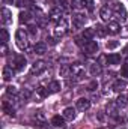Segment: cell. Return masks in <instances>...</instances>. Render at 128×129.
<instances>
[{
  "instance_id": "20",
  "label": "cell",
  "mask_w": 128,
  "mask_h": 129,
  "mask_svg": "<svg viewBox=\"0 0 128 129\" xmlns=\"http://www.w3.org/2000/svg\"><path fill=\"white\" fill-rule=\"evenodd\" d=\"M116 102H109L107 104V114H110V116H113V117H118V111H116Z\"/></svg>"
},
{
  "instance_id": "37",
  "label": "cell",
  "mask_w": 128,
  "mask_h": 129,
  "mask_svg": "<svg viewBox=\"0 0 128 129\" xmlns=\"http://www.w3.org/2000/svg\"><path fill=\"white\" fill-rule=\"evenodd\" d=\"M119 45V42L118 41H112V42H107V48L109 50H113V48H116Z\"/></svg>"
},
{
  "instance_id": "41",
  "label": "cell",
  "mask_w": 128,
  "mask_h": 129,
  "mask_svg": "<svg viewBox=\"0 0 128 129\" xmlns=\"http://www.w3.org/2000/svg\"><path fill=\"white\" fill-rule=\"evenodd\" d=\"M47 41H48V44H50V45H56V44H57V41H56L54 38H48Z\"/></svg>"
},
{
  "instance_id": "9",
  "label": "cell",
  "mask_w": 128,
  "mask_h": 129,
  "mask_svg": "<svg viewBox=\"0 0 128 129\" xmlns=\"http://www.w3.org/2000/svg\"><path fill=\"white\" fill-rule=\"evenodd\" d=\"M14 69L15 71H21L24 66H26V57L24 56H21V54H18V56H15V59H14Z\"/></svg>"
},
{
  "instance_id": "42",
  "label": "cell",
  "mask_w": 128,
  "mask_h": 129,
  "mask_svg": "<svg viewBox=\"0 0 128 129\" xmlns=\"http://www.w3.org/2000/svg\"><path fill=\"white\" fill-rule=\"evenodd\" d=\"M124 53H125V54H128V47L125 48V50H124Z\"/></svg>"
},
{
  "instance_id": "6",
  "label": "cell",
  "mask_w": 128,
  "mask_h": 129,
  "mask_svg": "<svg viewBox=\"0 0 128 129\" xmlns=\"http://www.w3.org/2000/svg\"><path fill=\"white\" fill-rule=\"evenodd\" d=\"M75 108L80 110V111H88L91 108V101L88 98H80L75 101Z\"/></svg>"
},
{
  "instance_id": "26",
  "label": "cell",
  "mask_w": 128,
  "mask_h": 129,
  "mask_svg": "<svg viewBox=\"0 0 128 129\" xmlns=\"http://www.w3.org/2000/svg\"><path fill=\"white\" fill-rule=\"evenodd\" d=\"M94 35H95V30H94V29H84L81 36H83L84 41H91V39L94 38Z\"/></svg>"
},
{
  "instance_id": "36",
  "label": "cell",
  "mask_w": 128,
  "mask_h": 129,
  "mask_svg": "<svg viewBox=\"0 0 128 129\" xmlns=\"http://www.w3.org/2000/svg\"><path fill=\"white\" fill-rule=\"evenodd\" d=\"M27 32H29V35L33 36V38L38 35V30H36V27H35V26H29V27H27Z\"/></svg>"
},
{
  "instance_id": "10",
  "label": "cell",
  "mask_w": 128,
  "mask_h": 129,
  "mask_svg": "<svg viewBox=\"0 0 128 129\" xmlns=\"http://www.w3.org/2000/svg\"><path fill=\"white\" fill-rule=\"evenodd\" d=\"M107 32L110 33V35H118V33L121 32V24H119L118 21H109V24H107Z\"/></svg>"
},
{
  "instance_id": "3",
  "label": "cell",
  "mask_w": 128,
  "mask_h": 129,
  "mask_svg": "<svg viewBox=\"0 0 128 129\" xmlns=\"http://www.w3.org/2000/svg\"><path fill=\"white\" fill-rule=\"evenodd\" d=\"M66 32H68V20H66V18H62L60 21H57V23H56L54 35H56L57 38H60V36H63Z\"/></svg>"
},
{
  "instance_id": "35",
  "label": "cell",
  "mask_w": 128,
  "mask_h": 129,
  "mask_svg": "<svg viewBox=\"0 0 128 129\" xmlns=\"http://www.w3.org/2000/svg\"><path fill=\"white\" fill-rule=\"evenodd\" d=\"M121 75L125 77V78H128V63L122 64V68H121Z\"/></svg>"
},
{
  "instance_id": "12",
  "label": "cell",
  "mask_w": 128,
  "mask_h": 129,
  "mask_svg": "<svg viewBox=\"0 0 128 129\" xmlns=\"http://www.w3.org/2000/svg\"><path fill=\"white\" fill-rule=\"evenodd\" d=\"M99 17H101L102 21H109V20L112 18V9H110L109 6H102V8L99 9Z\"/></svg>"
},
{
  "instance_id": "21",
  "label": "cell",
  "mask_w": 128,
  "mask_h": 129,
  "mask_svg": "<svg viewBox=\"0 0 128 129\" xmlns=\"http://www.w3.org/2000/svg\"><path fill=\"white\" fill-rule=\"evenodd\" d=\"M116 105H118V107H121V108L127 107V105H128V98L125 96V95H119L118 99H116Z\"/></svg>"
},
{
  "instance_id": "43",
  "label": "cell",
  "mask_w": 128,
  "mask_h": 129,
  "mask_svg": "<svg viewBox=\"0 0 128 129\" xmlns=\"http://www.w3.org/2000/svg\"><path fill=\"white\" fill-rule=\"evenodd\" d=\"M5 2H8V3H12V2H14V0H5Z\"/></svg>"
},
{
  "instance_id": "28",
  "label": "cell",
  "mask_w": 128,
  "mask_h": 129,
  "mask_svg": "<svg viewBox=\"0 0 128 129\" xmlns=\"http://www.w3.org/2000/svg\"><path fill=\"white\" fill-rule=\"evenodd\" d=\"M30 14L29 12H21L20 14V23H29L30 21Z\"/></svg>"
},
{
  "instance_id": "13",
  "label": "cell",
  "mask_w": 128,
  "mask_h": 129,
  "mask_svg": "<svg viewBox=\"0 0 128 129\" xmlns=\"http://www.w3.org/2000/svg\"><path fill=\"white\" fill-rule=\"evenodd\" d=\"M63 119H65V120H69V122H72V120L75 119V110H74L72 107H68V108H65V111H63Z\"/></svg>"
},
{
  "instance_id": "39",
  "label": "cell",
  "mask_w": 128,
  "mask_h": 129,
  "mask_svg": "<svg viewBox=\"0 0 128 129\" xmlns=\"http://www.w3.org/2000/svg\"><path fill=\"white\" fill-rule=\"evenodd\" d=\"M86 3H88V5H86L88 9H89V11H94V0H86Z\"/></svg>"
},
{
  "instance_id": "14",
  "label": "cell",
  "mask_w": 128,
  "mask_h": 129,
  "mask_svg": "<svg viewBox=\"0 0 128 129\" xmlns=\"http://www.w3.org/2000/svg\"><path fill=\"white\" fill-rule=\"evenodd\" d=\"M2 21H3V24H9V23L12 21V14H11V11L6 9V8L2 9Z\"/></svg>"
},
{
  "instance_id": "2",
  "label": "cell",
  "mask_w": 128,
  "mask_h": 129,
  "mask_svg": "<svg viewBox=\"0 0 128 129\" xmlns=\"http://www.w3.org/2000/svg\"><path fill=\"white\" fill-rule=\"evenodd\" d=\"M112 6H113V9H115L116 18L121 20V21H125V20H127V11H125V8L122 6V3H119V2H112Z\"/></svg>"
},
{
  "instance_id": "38",
  "label": "cell",
  "mask_w": 128,
  "mask_h": 129,
  "mask_svg": "<svg viewBox=\"0 0 128 129\" xmlns=\"http://www.w3.org/2000/svg\"><path fill=\"white\" fill-rule=\"evenodd\" d=\"M96 89H98V83H96V81H92V83L88 86V90H89V92H94Z\"/></svg>"
},
{
  "instance_id": "29",
  "label": "cell",
  "mask_w": 128,
  "mask_h": 129,
  "mask_svg": "<svg viewBox=\"0 0 128 129\" xmlns=\"http://www.w3.org/2000/svg\"><path fill=\"white\" fill-rule=\"evenodd\" d=\"M30 96H32V92H30L29 89H24V90H21V92H20V98H21L23 101H27Z\"/></svg>"
},
{
  "instance_id": "25",
  "label": "cell",
  "mask_w": 128,
  "mask_h": 129,
  "mask_svg": "<svg viewBox=\"0 0 128 129\" xmlns=\"http://www.w3.org/2000/svg\"><path fill=\"white\" fill-rule=\"evenodd\" d=\"M3 110H5V113H8L9 116H15V110H14V107H12L8 101L3 102Z\"/></svg>"
},
{
  "instance_id": "31",
  "label": "cell",
  "mask_w": 128,
  "mask_h": 129,
  "mask_svg": "<svg viewBox=\"0 0 128 129\" xmlns=\"http://www.w3.org/2000/svg\"><path fill=\"white\" fill-rule=\"evenodd\" d=\"M6 93H8V95H12V96L20 95V93H18V90H17V87H14V86H9V87L6 89Z\"/></svg>"
},
{
  "instance_id": "15",
  "label": "cell",
  "mask_w": 128,
  "mask_h": 129,
  "mask_svg": "<svg viewBox=\"0 0 128 129\" xmlns=\"http://www.w3.org/2000/svg\"><path fill=\"white\" fill-rule=\"evenodd\" d=\"M33 51H35L36 54H39V56H44V54L47 53V45H45L44 42H38V44H35Z\"/></svg>"
},
{
  "instance_id": "8",
  "label": "cell",
  "mask_w": 128,
  "mask_h": 129,
  "mask_svg": "<svg viewBox=\"0 0 128 129\" xmlns=\"http://www.w3.org/2000/svg\"><path fill=\"white\" fill-rule=\"evenodd\" d=\"M84 23H86V17H84L83 14L77 12V14H74V15H72V24H74L77 29L83 27V26H84Z\"/></svg>"
},
{
  "instance_id": "4",
  "label": "cell",
  "mask_w": 128,
  "mask_h": 129,
  "mask_svg": "<svg viewBox=\"0 0 128 129\" xmlns=\"http://www.w3.org/2000/svg\"><path fill=\"white\" fill-rule=\"evenodd\" d=\"M45 68H47V63H45L44 60L35 62V63L32 64V68H30V74H32V75H39V74H42V72L45 71Z\"/></svg>"
},
{
  "instance_id": "33",
  "label": "cell",
  "mask_w": 128,
  "mask_h": 129,
  "mask_svg": "<svg viewBox=\"0 0 128 129\" xmlns=\"http://www.w3.org/2000/svg\"><path fill=\"white\" fill-rule=\"evenodd\" d=\"M33 117H35L36 120H41V122H44V120H45V114H44V111H36Z\"/></svg>"
},
{
  "instance_id": "19",
  "label": "cell",
  "mask_w": 128,
  "mask_h": 129,
  "mask_svg": "<svg viewBox=\"0 0 128 129\" xmlns=\"http://www.w3.org/2000/svg\"><path fill=\"white\" fill-rule=\"evenodd\" d=\"M12 77H14V69L9 68V66H5L3 68V80L5 81H9Z\"/></svg>"
},
{
  "instance_id": "34",
  "label": "cell",
  "mask_w": 128,
  "mask_h": 129,
  "mask_svg": "<svg viewBox=\"0 0 128 129\" xmlns=\"http://www.w3.org/2000/svg\"><path fill=\"white\" fill-rule=\"evenodd\" d=\"M38 92H39V95H41V96H42V98L48 96V95L51 93V92L48 90V87H47V89H44V87H39V89H38Z\"/></svg>"
},
{
  "instance_id": "32",
  "label": "cell",
  "mask_w": 128,
  "mask_h": 129,
  "mask_svg": "<svg viewBox=\"0 0 128 129\" xmlns=\"http://www.w3.org/2000/svg\"><path fill=\"white\" fill-rule=\"evenodd\" d=\"M8 41H9V33H8L6 29H2V42H3V44H6Z\"/></svg>"
},
{
  "instance_id": "16",
  "label": "cell",
  "mask_w": 128,
  "mask_h": 129,
  "mask_svg": "<svg viewBox=\"0 0 128 129\" xmlns=\"http://www.w3.org/2000/svg\"><path fill=\"white\" fill-rule=\"evenodd\" d=\"M51 126H54V128H63L65 126V119L60 117V116H54V117L51 119Z\"/></svg>"
},
{
  "instance_id": "7",
  "label": "cell",
  "mask_w": 128,
  "mask_h": 129,
  "mask_svg": "<svg viewBox=\"0 0 128 129\" xmlns=\"http://www.w3.org/2000/svg\"><path fill=\"white\" fill-rule=\"evenodd\" d=\"M50 18L53 20V21H60L62 18H63V9L60 8V6H56V8H53L51 11H50Z\"/></svg>"
},
{
  "instance_id": "18",
  "label": "cell",
  "mask_w": 128,
  "mask_h": 129,
  "mask_svg": "<svg viewBox=\"0 0 128 129\" xmlns=\"http://www.w3.org/2000/svg\"><path fill=\"white\" fill-rule=\"evenodd\" d=\"M107 62H109V64H118V63H121V54H116V53L109 54V56H107Z\"/></svg>"
},
{
  "instance_id": "22",
  "label": "cell",
  "mask_w": 128,
  "mask_h": 129,
  "mask_svg": "<svg viewBox=\"0 0 128 129\" xmlns=\"http://www.w3.org/2000/svg\"><path fill=\"white\" fill-rule=\"evenodd\" d=\"M89 71H91V74H92L94 77L99 75V74L102 72V69H101V64H99V63H92V64H91V69H89Z\"/></svg>"
},
{
  "instance_id": "27",
  "label": "cell",
  "mask_w": 128,
  "mask_h": 129,
  "mask_svg": "<svg viewBox=\"0 0 128 129\" xmlns=\"http://www.w3.org/2000/svg\"><path fill=\"white\" fill-rule=\"evenodd\" d=\"M95 33L98 35V36H99V38H104V36H105V35H107L109 32H107V27H104V26L98 24V26L95 27Z\"/></svg>"
},
{
  "instance_id": "11",
  "label": "cell",
  "mask_w": 128,
  "mask_h": 129,
  "mask_svg": "<svg viewBox=\"0 0 128 129\" xmlns=\"http://www.w3.org/2000/svg\"><path fill=\"white\" fill-rule=\"evenodd\" d=\"M71 71H72V75L77 77V80H80L83 77V74H84V69H83V66L80 63H74L71 66Z\"/></svg>"
},
{
  "instance_id": "30",
  "label": "cell",
  "mask_w": 128,
  "mask_h": 129,
  "mask_svg": "<svg viewBox=\"0 0 128 129\" xmlns=\"http://www.w3.org/2000/svg\"><path fill=\"white\" fill-rule=\"evenodd\" d=\"M88 3H86V0H72V6L74 8H84Z\"/></svg>"
},
{
  "instance_id": "1",
  "label": "cell",
  "mask_w": 128,
  "mask_h": 129,
  "mask_svg": "<svg viewBox=\"0 0 128 129\" xmlns=\"http://www.w3.org/2000/svg\"><path fill=\"white\" fill-rule=\"evenodd\" d=\"M15 41H17V45H18V48L20 50H26L27 48V45H29V42H27V33L24 29H18L17 33H15Z\"/></svg>"
},
{
  "instance_id": "23",
  "label": "cell",
  "mask_w": 128,
  "mask_h": 129,
  "mask_svg": "<svg viewBox=\"0 0 128 129\" xmlns=\"http://www.w3.org/2000/svg\"><path fill=\"white\" fill-rule=\"evenodd\" d=\"M71 74H72V71H71V66H68V64H62V66H60V77L68 78Z\"/></svg>"
},
{
  "instance_id": "24",
  "label": "cell",
  "mask_w": 128,
  "mask_h": 129,
  "mask_svg": "<svg viewBox=\"0 0 128 129\" xmlns=\"http://www.w3.org/2000/svg\"><path fill=\"white\" fill-rule=\"evenodd\" d=\"M48 90H50L51 93H57V92L60 90V83H59V81H51V83L48 84Z\"/></svg>"
},
{
  "instance_id": "5",
  "label": "cell",
  "mask_w": 128,
  "mask_h": 129,
  "mask_svg": "<svg viewBox=\"0 0 128 129\" xmlns=\"http://www.w3.org/2000/svg\"><path fill=\"white\" fill-rule=\"evenodd\" d=\"M81 48H83V51H84L86 54H96V51H98V44H96L95 41H86Z\"/></svg>"
},
{
  "instance_id": "17",
  "label": "cell",
  "mask_w": 128,
  "mask_h": 129,
  "mask_svg": "<svg viewBox=\"0 0 128 129\" xmlns=\"http://www.w3.org/2000/svg\"><path fill=\"white\" fill-rule=\"evenodd\" d=\"M125 87H127V83L122 81V80H116V81L113 83V86H112V89H113L115 92H122V90H125Z\"/></svg>"
},
{
  "instance_id": "40",
  "label": "cell",
  "mask_w": 128,
  "mask_h": 129,
  "mask_svg": "<svg viewBox=\"0 0 128 129\" xmlns=\"http://www.w3.org/2000/svg\"><path fill=\"white\" fill-rule=\"evenodd\" d=\"M59 3H60V8L62 9H68V2L66 0H59Z\"/></svg>"
}]
</instances>
